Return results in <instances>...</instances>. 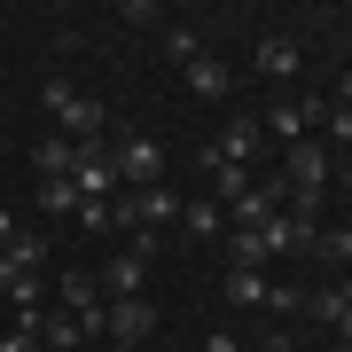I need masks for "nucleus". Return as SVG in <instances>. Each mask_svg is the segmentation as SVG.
<instances>
[{"mask_svg": "<svg viewBox=\"0 0 352 352\" xmlns=\"http://www.w3.org/2000/svg\"><path fill=\"white\" fill-rule=\"evenodd\" d=\"M8 258L24 266V274H39V266H47V235H32V227H16V243H8Z\"/></svg>", "mask_w": 352, "mask_h": 352, "instance_id": "obj_17", "label": "nucleus"}, {"mask_svg": "<svg viewBox=\"0 0 352 352\" xmlns=\"http://www.w3.org/2000/svg\"><path fill=\"white\" fill-rule=\"evenodd\" d=\"M344 196H352V164H344Z\"/></svg>", "mask_w": 352, "mask_h": 352, "instance_id": "obj_30", "label": "nucleus"}, {"mask_svg": "<svg viewBox=\"0 0 352 352\" xmlns=\"http://www.w3.org/2000/svg\"><path fill=\"white\" fill-rule=\"evenodd\" d=\"M314 258H329V266H352V227H329V235H314Z\"/></svg>", "mask_w": 352, "mask_h": 352, "instance_id": "obj_20", "label": "nucleus"}, {"mask_svg": "<svg viewBox=\"0 0 352 352\" xmlns=\"http://www.w3.org/2000/svg\"><path fill=\"white\" fill-rule=\"evenodd\" d=\"M0 352H39V337L32 329H0Z\"/></svg>", "mask_w": 352, "mask_h": 352, "instance_id": "obj_25", "label": "nucleus"}, {"mask_svg": "<svg viewBox=\"0 0 352 352\" xmlns=\"http://www.w3.org/2000/svg\"><path fill=\"white\" fill-rule=\"evenodd\" d=\"M94 289H102V305H118V298H149V266H141L133 251H118V258L94 274Z\"/></svg>", "mask_w": 352, "mask_h": 352, "instance_id": "obj_10", "label": "nucleus"}, {"mask_svg": "<svg viewBox=\"0 0 352 352\" xmlns=\"http://www.w3.org/2000/svg\"><path fill=\"white\" fill-rule=\"evenodd\" d=\"M266 305H274V314H305V289L298 282H266Z\"/></svg>", "mask_w": 352, "mask_h": 352, "instance_id": "obj_22", "label": "nucleus"}, {"mask_svg": "<svg viewBox=\"0 0 352 352\" xmlns=\"http://www.w3.org/2000/svg\"><path fill=\"white\" fill-rule=\"evenodd\" d=\"M32 164H39V180H71V164H78V141H63V133H47L32 149Z\"/></svg>", "mask_w": 352, "mask_h": 352, "instance_id": "obj_14", "label": "nucleus"}, {"mask_svg": "<svg viewBox=\"0 0 352 352\" xmlns=\"http://www.w3.org/2000/svg\"><path fill=\"white\" fill-rule=\"evenodd\" d=\"M305 305H314V321H321V329H344V321H352V282L321 289V298H305Z\"/></svg>", "mask_w": 352, "mask_h": 352, "instance_id": "obj_16", "label": "nucleus"}, {"mask_svg": "<svg viewBox=\"0 0 352 352\" xmlns=\"http://www.w3.org/2000/svg\"><path fill=\"white\" fill-rule=\"evenodd\" d=\"M258 141H266V126H258V118H227V126L212 133V149H204V164H212V173H219V164H251V149H258Z\"/></svg>", "mask_w": 352, "mask_h": 352, "instance_id": "obj_8", "label": "nucleus"}, {"mask_svg": "<svg viewBox=\"0 0 352 352\" xmlns=\"http://www.w3.org/2000/svg\"><path fill=\"white\" fill-rule=\"evenodd\" d=\"M204 352H243L235 337H219V329H212V337H204Z\"/></svg>", "mask_w": 352, "mask_h": 352, "instance_id": "obj_26", "label": "nucleus"}, {"mask_svg": "<svg viewBox=\"0 0 352 352\" xmlns=\"http://www.w3.org/2000/svg\"><path fill=\"white\" fill-rule=\"evenodd\" d=\"M227 305H266V274H227Z\"/></svg>", "mask_w": 352, "mask_h": 352, "instance_id": "obj_19", "label": "nucleus"}, {"mask_svg": "<svg viewBox=\"0 0 352 352\" xmlns=\"http://www.w3.org/2000/svg\"><path fill=\"white\" fill-rule=\"evenodd\" d=\"M180 212H188V204H180L173 188H164V180H157V188H126V196H118V227H126V235H133V227L164 235V227H173Z\"/></svg>", "mask_w": 352, "mask_h": 352, "instance_id": "obj_3", "label": "nucleus"}, {"mask_svg": "<svg viewBox=\"0 0 352 352\" xmlns=\"http://www.w3.org/2000/svg\"><path fill=\"white\" fill-rule=\"evenodd\" d=\"M180 71H188V94H196V102H227V87H235V71H227L212 47H204L196 63H180Z\"/></svg>", "mask_w": 352, "mask_h": 352, "instance_id": "obj_13", "label": "nucleus"}, {"mask_svg": "<svg viewBox=\"0 0 352 352\" xmlns=\"http://www.w3.org/2000/svg\"><path fill=\"white\" fill-rule=\"evenodd\" d=\"M282 188H289V212H321V188H329V149H321L314 133L289 149V180H282Z\"/></svg>", "mask_w": 352, "mask_h": 352, "instance_id": "obj_2", "label": "nucleus"}, {"mask_svg": "<svg viewBox=\"0 0 352 352\" xmlns=\"http://www.w3.org/2000/svg\"><path fill=\"white\" fill-rule=\"evenodd\" d=\"M39 110H47L55 126H63V141H78V149H94V141H102V102L78 94V87H63V78L39 87Z\"/></svg>", "mask_w": 352, "mask_h": 352, "instance_id": "obj_1", "label": "nucleus"}, {"mask_svg": "<svg viewBox=\"0 0 352 352\" xmlns=\"http://www.w3.org/2000/svg\"><path fill=\"white\" fill-rule=\"evenodd\" d=\"M251 71L266 78V87H289V78L305 71V47H298L289 32H274V39H258V47H251Z\"/></svg>", "mask_w": 352, "mask_h": 352, "instance_id": "obj_7", "label": "nucleus"}, {"mask_svg": "<svg viewBox=\"0 0 352 352\" xmlns=\"http://www.w3.org/2000/svg\"><path fill=\"white\" fill-rule=\"evenodd\" d=\"M196 55H204V39H196L188 24H180V32H173V63H196Z\"/></svg>", "mask_w": 352, "mask_h": 352, "instance_id": "obj_24", "label": "nucleus"}, {"mask_svg": "<svg viewBox=\"0 0 352 352\" xmlns=\"http://www.w3.org/2000/svg\"><path fill=\"white\" fill-rule=\"evenodd\" d=\"M110 157H118V188H157L164 180V141L157 133H126Z\"/></svg>", "mask_w": 352, "mask_h": 352, "instance_id": "obj_4", "label": "nucleus"}, {"mask_svg": "<svg viewBox=\"0 0 352 352\" xmlns=\"http://www.w3.org/2000/svg\"><path fill=\"white\" fill-rule=\"evenodd\" d=\"M180 219H188V235H227V212H219L212 196H204V204H188Z\"/></svg>", "mask_w": 352, "mask_h": 352, "instance_id": "obj_18", "label": "nucleus"}, {"mask_svg": "<svg viewBox=\"0 0 352 352\" xmlns=\"http://www.w3.org/2000/svg\"><path fill=\"white\" fill-rule=\"evenodd\" d=\"M102 329H110L118 344H141V337L157 329V305H149V298H118V305H110V321H102Z\"/></svg>", "mask_w": 352, "mask_h": 352, "instance_id": "obj_12", "label": "nucleus"}, {"mask_svg": "<svg viewBox=\"0 0 352 352\" xmlns=\"http://www.w3.org/2000/svg\"><path fill=\"white\" fill-rule=\"evenodd\" d=\"M321 126H329V141H344V149H352V110H337V102H329Z\"/></svg>", "mask_w": 352, "mask_h": 352, "instance_id": "obj_23", "label": "nucleus"}, {"mask_svg": "<svg viewBox=\"0 0 352 352\" xmlns=\"http://www.w3.org/2000/svg\"><path fill=\"white\" fill-rule=\"evenodd\" d=\"M274 251H266V227H227V274H266Z\"/></svg>", "mask_w": 352, "mask_h": 352, "instance_id": "obj_11", "label": "nucleus"}, {"mask_svg": "<svg viewBox=\"0 0 352 352\" xmlns=\"http://www.w3.org/2000/svg\"><path fill=\"white\" fill-rule=\"evenodd\" d=\"M337 110H352V71H344V78H337Z\"/></svg>", "mask_w": 352, "mask_h": 352, "instance_id": "obj_28", "label": "nucleus"}, {"mask_svg": "<svg viewBox=\"0 0 352 352\" xmlns=\"http://www.w3.org/2000/svg\"><path fill=\"white\" fill-rule=\"evenodd\" d=\"M71 188H78V204H118V157H110V141L78 149V164H71Z\"/></svg>", "mask_w": 352, "mask_h": 352, "instance_id": "obj_5", "label": "nucleus"}, {"mask_svg": "<svg viewBox=\"0 0 352 352\" xmlns=\"http://www.w3.org/2000/svg\"><path fill=\"white\" fill-rule=\"evenodd\" d=\"M39 212H71L78 219V188L71 180H39Z\"/></svg>", "mask_w": 352, "mask_h": 352, "instance_id": "obj_21", "label": "nucleus"}, {"mask_svg": "<svg viewBox=\"0 0 352 352\" xmlns=\"http://www.w3.org/2000/svg\"><path fill=\"white\" fill-rule=\"evenodd\" d=\"M8 243H16V212H0V251H8Z\"/></svg>", "mask_w": 352, "mask_h": 352, "instance_id": "obj_27", "label": "nucleus"}, {"mask_svg": "<svg viewBox=\"0 0 352 352\" xmlns=\"http://www.w3.org/2000/svg\"><path fill=\"white\" fill-rule=\"evenodd\" d=\"M337 344H344V352H352V321H344V329H337Z\"/></svg>", "mask_w": 352, "mask_h": 352, "instance_id": "obj_29", "label": "nucleus"}, {"mask_svg": "<svg viewBox=\"0 0 352 352\" xmlns=\"http://www.w3.org/2000/svg\"><path fill=\"white\" fill-rule=\"evenodd\" d=\"M110 352H133V344H110Z\"/></svg>", "mask_w": 352, "mask_h": 352, "instance_id": "obj_31", "label": "nucleus"}, {"mask_svg": "<svg viewBox=\"0 0 352 352\" xmlns=\"http://www.w3.org/2000/svg\"><path fill=\"white\" fill-rule=\"evenodd\" d=\"M321 110H329V102H321V94H314V102H298V94H282V102H274V110H266V118H258V126H266V133H274V141H289V149H298V141H305V133H314V126H321Z\"/></svg>", "mask_w": 352, "mask_h": 352, "instance_id": "obj_6", "label": "nucleus"}, {"mask_svg": "<svg viewBox=\"0 0 352 352\" xmlns=\"http://www.w3.org/2000/svg\"><path fill=\"white\" fill-rule=\"evenodd\" d=\"M251 188H258V180H251V164H219V173H212V204H219V212H235Z\"/></svg>", "mask_w": 352, "mask_h": 352, "instance_id": "obj_15", "label": "nucleus"}, {"mask_svg": "<svg viewBox=\"0 0 352 352\" xmlns=\"http://www.w3.org/2000/svg\"><path fill=\"white\" fill-rule=\"evenodd\" d=\"M314 235H321V227H314V212H289V204H282L274 219H266V251H274V258H298V251H314Z\"/></svg>", "mask_w": 352, "mask_h": 352, "instance_id": "obj_9", "label": "nucleus"}]
</instances>
